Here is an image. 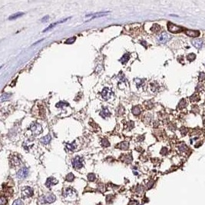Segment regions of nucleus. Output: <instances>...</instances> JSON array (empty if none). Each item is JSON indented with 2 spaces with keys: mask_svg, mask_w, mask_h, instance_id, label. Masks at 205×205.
<instances>
[{
  "mask_svg": "<svg viewBox=\"0 0 205 205\" xmlns=\"http://www.w3.org/2000/svg\"><path fill=\"white\" fill-rule=\"evenodd\" d=\"M117 147L118 148L121 149V150H128V147H129V144L127 141H123V142L120 143Z\"/></svg>",
  "mask_w": 205,
  "mask_h": 205,
  "instance_id": "ddd939ff",
  "label": "nucleus"
},
{
  "mask_svg": "<svg viewBox=\"0 0 205 205\" xmlns=\"http://www.w3.org/2000/svg\"><path fill=\"white\" fill-rule=\"evenodd\" d=\"M186 34L190 37L196 38V37L199 36L200 32L199 31H196V30H187L186 31Z\"/></svg>",
  "mask_w": 205,
  "mask_h": 205,
  "instance_id": "9d476101",
  "label": "nucleus"
},
{
  "mask_svg": "<svg viewBox=\"0 0 205 205\" xmlns=\"http://www.w3.org/2000/svg\"><path fill=\"white\" fill-rule=\"evenodd\" d=\"M10 96H11V94H8V93H5V94L2 95L1 101H4L5 100H8V98H10Z\"/></svg>",
  "mask_w": 205,
  "mask_h": 205,
  "instance_id": "c85d7f7f",
  "label": "nucleus"
},
{
  "mask_svg": "<svg viewBox=\"0 0 205 205\" xmlns=\"http://www.w3.org/2000/svg\"><path fill=\"white\" fill-rule=\"evenodd\" d=\"M178 148H179V150L181 151H185L188 150V146L186 145H184V144H181V145H179Z\"/></svg>",
  "mask_w": 205,
  "mask_h": 205,
  "instance_id": "cd10ccee",
  "label": "nucleus"
},
{
  "mask_svg": "<svg viewBox=\"0 0 205 205\" xmlns=\"http://www.w3.org/2000/svg\"><path fill=\"white\" fill-rule=\"evenodd\" d=\"M111 95V91L109 88H105L103 89V91L101 92V96H102V98L104 99L108 100V98H110Z\"/></svg>",
  "mask_w": 205,
  "mask_h": 205,
  "instance_id": "1a4fd4ad",
  "label": "nucleus"
},
{
  "mask_svg": "<svg viewBox=\"0 0 205 205\" xmlns=\"http://www.w3.org/2000/svg\"><path fill=\"white\" fill-rule=\"evenodd\" d=\"M68 19V18H65V19H63V20H61V21H59V22H55V23H52V24L51 25H49V26H48V28H45V30H44L43 32H47V31H48L49 29H51V28H53L54 26H55V25H58V23H62V22H65V21H67Z\"/></svg>",
  "mask_w": 205,
  "mask_h": 205,
  "instance_id": "4468645a",
  "label": "nucleus"
},
{
  "mask_svg": "<svg viewBox=\"0 0 205 205\" xmlns=\"http://www.w3.org/2000/svg\"><path fill=\"white\" fill-rule=\"evenodd\" d=\"M199 80L201 81H204L205 79V73L204 72H201L200 73V75H199Z\"/></svg>",
  "mask_w": 205,
  "mask_h": 205,
  "instance_id": "f704fd0d",
  "label": "nucleus"
},
{
  "mask_svg": "<svg viewBox=\"0 0 205 205\" xmlns=\"http://www.w3.org/2000/svg\"><path fill=\"white\" fill-rule=\"evenodd\" d=\"M30 130L33 132L34 135H38L42 132V126L38 124V123H35V124H32L31 125V128H30Z\"/></svg>",
  "mask_w": 205,
  "mask_h": 205,
  "instance_id": "423d86ee",
  "label": "nucleus"
},
{
  "mask_svg": "<svg viewBox=\"0 0 205 205\" xmlns=\"http://www.w3.org/2000/svg\"><path fill=\"white\" fill-rule=\"evenodd\" d=\"M6 204H7V200L4 197H2L1 198V205H5Z\"/></svg>",
  "mask_w": 205,
  "mask_h": 205,
  "instance_id": "e433bc0d",
  "label": "nucleus"
},
{
  "mask_svg": "<svg viewBox=\"0 0 205 205\" xmlns=\"http://www.w3.org/2000/svg\"><path fill=\"white\" fill-rule=\"evenodd\" d=\"M167 152H168V149L166 148H162V150L161 151V154H162V155H166L167 154Z\"/></svg>",
  "mask_w": 205,
  "mask_h": 205,
  "instance_id": "4c0bfd02",
  "label": "nucleus"
},
{
  "mask_svg": "<svg viewBox=\"0 0 205 205\" xmlns=\"http://www.w3.org/2000/svg\"><path fill=\"white\" fill-rule=\"evenodd\" d=\"M192 44L194 47H196L197 48L200 49L202 48L203 46V41L201 39H194L192 41Z\"/></svg>",
  "mask_w": 205,
  "mask_h": 205,
  "instance_id": "f8f14e48",
  "label": "nucleus"
},
{
  "mask_svg": "<svg viewBox=\"0 0 205 205\" xmlns=\"http://www.w3.org/2000/svg\"><path fill=\"white\" fill-rule=\"evenodd\" d=\"M151 30L152 32H158V31L161 30V27H160V25H158V24H154L153 26L151 27Z\"/></svg>",
  "mask_w": 205,
  "mask_h": 205,
  "instance_id": "412c9836",
  "label": "nucleus"
},
{
  "mask_svg": "<svg viewBox=\"0 0 205 205\" xmlns=\"http://www.w3.org/2000/svg\"><path fill=\"white\" fill-rule=\"evenodd\" d=\"M12 165L14 166H17V165H20V159L18 158V157H13L12 159Z\"/></svg>",
  "mask_w": 205,
  "mask_h": 205,
  "instance_id": "6ab92c4d",
  "label": "nucleus"
},
{
  "mask_svg": "<svg viewBox=\"0 0 205 205\" xmlns=\"http://www.w3.org/2000/svg\"><path fill=\"white\" fill-rule=\"evenodd\" d=\"M63 106H68V104L66 102H59L56 105V107H58V108L63 107Z\"/></svg>",
  "mask_w": 205,
  "mask_h": 205,
  "instance_id": "72a5a7b5",
  "label": "nucleus"
},
{
  "mask_svg": "<svg viewBox=\"0 0 205 205\" xmlns=\"http://www.w3.org/2000/svg\"><path fill=\"white\" fill-rule=\"evenodd\" d=\"M170 39H171V35H168V33H166V32H162L158 37V42L162 43V44H165V43L168 42Z\"/></svg>",
  "mask_w": 205,
  "mask_h": 205,
  "instance_id": "20e7f679",
  "label": "nucleus"
},
{
  "mask_svg": "<svg viewBox=\"0 0 205 205\" xmlns=\"http://www.w3.org/2000/svg\"><path fill=\"white\" fill-rule=\"evenodd\" d=\"M22 195L23 198H30L33 195V189L30 187H25L22 189Z\"/></svg>",
  "mask_w": 205,
  "mask_h": 205,
  "instance_id": "6e6552de",
  "label": "nucleus"
},
{
  "mask_svg": "<svg viewBox=\"0 0 205 205\" xmlns=\"http://www.w3.org/2000/svg\"><path fill=\"white\" fill-rule=\"evenodd\" d=\"M23 15H24L23 12H18V13H15V14L11 15V16L9 17V19H10V20H12V19H15V18H18V17Z\"/></svg>",
  "mask_w": 205,
  "mask_h": 205,
  "instance_id": "5701e85b",
  "label": "nucleus"
},
{
  "mask_svg": "<svg viewBox=\"0 0 205 205\" xmlns=\"http://www.w3.org/2000/svg\"><path fill=\"white\" fill-rule=\"evenodd\" d=\"M63 195L65 198H66L67 199L68 198H76V194L75 192L71 189V188H67L64 191V193H63Z\"/></svg>",
  "mask_w": 205,
  "mask_h": 205,
  "instance_id": "0eeeda50",
  "label": "nucleus"
},
{
  "mask_svg": "<svg viewBox=\"0 0 205 205\" xmlns=\"http://www.w3.org/2000/svg\"><path fill=\"white\" fill-rule=\"evenodd\" d=\"M88 179L89 181H94L95 180V175L94 174H89L88 175Z\"/></svg>",
  "mask_w": 205,
  "mask_h": 205,
  "instance_id": "2f4dec72",
  "label": "nucleus"
},
{
  "mask_svg": "<svg viewBox=\"0 0 205 205\" xmlns=\"http://www.w3.org/2000/svg\"><path fill=\"white\" fill-rule=\"evenodd\" d=\"M28 175V169L27 168H22L17 172V178L20 180L25 178Z\"/></svg>",
  "mask_w": 205,
  "mask_h": 205,
  "instance_id": "7ed1b4c3",
  "label": "nucleus"
},
{
  "mask_svg": "<svg viewBox=\"0 0 205 205\" xmlns=\"http://www.w3.org/2000/svg\"><path fill=\"white\" fill-rule=\"evenodd\" d=\"M66 148H67V149L69 150V151H74V150L75 149V148H76V145H75V142H73V143H71V144H68V145H66Z\"/></svg>",
  "mask_w": 205,
  "mask_h": 205,
  "instance_id": "4be33fe9",
  "label": "nucleus"
},
{
  "mask_svg": "<svg viewBox=\"0 0 205 205\" xmlns=\"http://www.w3.org/2000/svg\"><path fill=\"white\" fill-rule=\"evenodd\" d=\"M132 113L135 115H139L141 114V108L138 106H135L132 108Z\"/></svg>",
  "mask_w": 205,
  "mask_h": 205,
  "instance_id": "aec40b11",
  "label": "nucleus"
},
{
  "mask_svg": "<svg viewBox=\"0 0 205 205\" xmlns=\"http://www.w3.org/2000/svg\"><path fill=\"white\" fill-rule=\"evenodd\" d=\"M72 165L75 169H79V168H82V166H83V160H82V158H80L79 156L75 157L72 160Z\"/></svg>",
  "mask_w": 205,
  "mask_h": 205,
  "instance_id": "f03ea898",
  "label": "nucleus"
},
{
  "mask_svg": "<svg viewBox=\"0 0 205 205\" xmlns=\"http://www.w3.org/2000/svg\"><path fill=\"white\" fill-rule=\"evenodd\" d=\"M129 58H130V54L127 53V54L124 55L122 56V58H121L119 61H120L121 63L125 64V63H126V62L129 60Z\"/></svg>",
  "mask_w": 205,
  "mask_h": 205,
  "instance_id": "f3484780",
  "label": "nucleus"
},
{
  "mask_svg": "<svg viewBox=\"0 0 205 205\" xmlns=\"http://www.w3.org/2000/svg\"><path fill=\"white\" fill-rule=\"evenodd\" d=\"M48 18H49V16H48V15L45 16V17L42 19V22H45V21H47V20H48Z\"/></svg>",
  "mask_w": 205,
  "mask_h": 205,
  "instance_id": "58836bf2",
  "label": "nucleus"
},
{
  "mask_svg": "<svg viewBox=\"0 0 205 205\" xmlns=\"http://www.w3.org/2000/svg\"><path fill=\"white\" fill-rule=\"evenodd\" d=\"M187 131H188V130H187V128H182L181 129V135H182L183 136H184V135H186Z\"/></svg>",
  "mask_w": 205,
  "mask_h": 205,
  "instance_id": "c9c22d12",
  "label": "nucleus"
},
{
  "mask_svg": "<svg viewBox=\"0 0 205 205\" xmlns=\"http://www.w3.org/2000/svg\"><path fill=\"white\" fill-rule=\"evenodd\" d=\"M168 31H170L171 32H173V33H178V32H180L182 31V28L181 27H179L171 22H168Z\"/></svg>",
  "mask_w": 205,
  "mask_h": 205,
  "instance_id": "39448f33",
  "label": "nucleus"
},
{
  "mask_svg": "<svg viewBox=\"0 0 205 205\" xmlns=\"http://www.w3.org/2000/svg\"><path fill=\"white\" fill-rule=\"evenodd\" d=\"M12 205H24V204H23V202L22 201V200L18 199V200H15V201L13 202Z\"/></svg>",
  "mask_w": 205,
  "mask_h": 205,
  "instance_id": "473e14b6",
  "label": "nucleus"
},
{
  "mask_svg": "<svg viewBox=\"0 0 205 205\" xmlns=\"http://www.w3.org/2000/svg\"><path fill=\"white\" fill-rule=\"evenodd\" d=\"M100 115L102 118H107V117H109L111 115V113L109 112V111L108 110V108H104L101 111V112L100 113Z\"/></svg>",
  "mask_w": 205,
  "mask_h": 205,
  "instance_id": "dca6fc26",
  "label": "nucleus"
},
{
  "mask_svg": "<svg viewBox=\"0 0 205 205\" xmlns=\"http://www.w3.org/2000/svg\"><path fill=\"white\" fill-rule=\"evenodd\" d=\"M57 183H58V181L55 178H48L47 179V181L45 183V185H46L47 188H51L52 185L55 184Z\"/></svg>",
  "mask_w": 205,
  "mask_h": 205,
  "instance_id": "9b49d317",
  "label": "nucleus"
},
{
  "mask_svg": "<svg viewBox=\"0 0 205 205\" xmlns=\"http://www.w3.org/2000/svg\"><path fill=\"white\" fill-rule=\"evenodd\" d=\"M75 39H76L75 37L69 38H68V39L65 41V44H72V43H74V42L75 41Z\"/></svg>",
  "mask_w": 205,
  "mask_h": 205,
  "instance_id": "7c9ffc66",
  "label": "nucleus"
},
{
  "mask_svg": "<svg viewBox=\"0 0 205 205\" xmlns=\"http://www.w3.org/2000/svg\"><path fill=\"white\" fill-rule=\"evenodd\" d=\"M195 58H196V55H195V54H194V53H191V54H189V55L187 56V59H188V61H194V60L195 59Z\"/></svg>",
  "mask_w": 205,
  "mask_h": 205,
  "instance_id": "a878e982",
  "label": "nucleus"
},
{
  "mask_svg": "<svg viewBox=\"0 0 205 205\" xmlns=\"http://www.w3.org/2000/svg\"><path fill=\"white\" fill-rule=\"evenodd\" d=\"M199 99H200V97H199L197 94L193 95L191 96V98H190V100H191V101H199Z\"/></svg>",
  "mask_w": 205,
  "mask_h": 205,
  "instance_id": "bb28decb",
  "label": "nucleus"
},
{
  "mask_svg": "<svg viewBox=\"0 0 205 205\" xmlns=\"http://www.w3.org/2000/svg\"><path fill=\"white\" fill-rule=\"evenodd\" d=\"M186 106H187V101H186V100L182 99V100L179 102V105H178V107H179L180 108H185Z\"/></svg>",
  "mask_w": 205,
  "mask_h": 205,
  "instance_id": "b1692460",
  "label": "nucleus"
},
{
  "mask_svg": "<svg viewBox=\"0 0 205 205\" xmlns=\"http://www.w3.org/2000/svg\"><path fill=\"white\" fill-rule=\"evenodd\" d=\"M74 178H75V176H74V175L72 174V173H69V174H68V175L66 176V181H72L73 180H74Z\"/></svg>",
  "mask_w": 205,
  "mask_h": 205,
  "instance_id": "393cba45",
  "label": "nucleus"
},
{
  "mask_svg": "<svg viewBox=\"0 0 205 205\" xmlns=\"http://www.w3.org/2000/svg\"><path fill=\"white\" fill-rule=\"evenodd\" d=\"M122 161H124L126 163H131V161H132V157L131 155H124L123 156V158H122Z\"/></svg>",
  "mask_w": 205,
  "mask_h": 205,
  "instance_id": "a211bd4d",
  "label": "nucleus"
},
{
  "mask_svg": "<svg viewBox=\"0 0 205 205\" xmlns=\"http://www.w3.org/2000/svg\"><path fill=\"white\" fill-rule=\"evenodd\" d=\"M101 143H102V145H103L105 148H106V147H109V146H110V143H109V141H108L106 138L102 139Z\"/></svg>",
  "mask_w": 205,
  "mask_h": 205,
  "instance_id": "c756f323",
  "label": "nucleus"
},
{
  "mask_svg": "<svg viewBox=\"0 0 205 205\" xmlns=\"http://www.w3.org/2000/svg\"><path fill=\"white\" fill-rule=\"evenodd\" d=\"M56 200V198L55 196L53 194H47L45 195H43L40 198V201L41 203H44V204H46V203H53Z\"/></svg>",
  "mask_w": 205,
  "mask_h": 205,
  "instance_id": "f257e3e1",
  "label": "nucleus"
},
{
  "mask_svg": "<svg viewBox=\"0 0 205 205\" xmlns=\"http://www.w3.org/2000/svg\"><path fill=\"white\" fill-rule=\"evenodd\" d=\"M50 141H51V136H50L49 135H48L43 137V138H41V140H40L41 143H42V144H44V145H47V144H48V143L50 142Z\"/></svg>",
  "mask_w": 205,
  "mask_h": 205,
  "instance_id": "2eb2a0df",
  "label": "nucleus"
}]
</instances>
